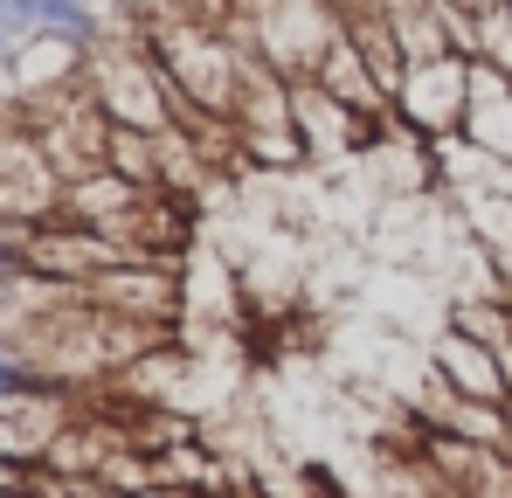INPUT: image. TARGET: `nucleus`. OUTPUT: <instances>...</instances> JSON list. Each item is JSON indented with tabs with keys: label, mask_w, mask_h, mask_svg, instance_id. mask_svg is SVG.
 Returning a JSON list of instances; mask_svg holds the SVG:
<instances>
[{
	"label": "nucleus",
	"mask_w": 512,
	"mask_h": 498,
	"mask_svg": "<svg viewBox=\"0 0 512 498\" xmlns=\"http://www.w3.org/2000/svg\"><path fill=\"white\" fill-rule=\"evenodd\" d=\"M84 83L97 97V111L111 125H125V132H167L173 125V90H167V70H160L146 35H125V42L97 35Z\"/></svg>",
	"instance_id": "f257e3e1"
},
{
	"label": "nucleus",
	"mask_w": 512,
	"mask_h": 498,
	"mask_svg": "<svg viewBox=\"0 0 512 498\" xmlns=\"http://www.w3.org/2000/svg\"><path fill=\"white\" fill-rule=\"evenodd\" d=\"M63 173L28 125H0V229H42L63 215Z\"/></svg>",
	"instance_id": "f03ea898"
},
{
	"label": "nucleus",
	"mask_w": 512,
	"mask_h": 498,
	"mask_svg": "<svg viewBox=\"0 0 512 498\" xmlns=\"http://www.w3.org/2000/svg\"><path fill=\"white\" fill-rule=\"evenodd\" d=\"M84 298L97 312L118 319H153V326H180L187 319V263H153V256H125L104 277H90Z\"/></svg>",
	"instance_id": "7ed1b4c3"
},
{
	"label": "nucleus",
	"mask_w": 512,
	"mask_h": 498,
	"mask_svg": "<svg viewBox=\"0 0 512 498\" xmlns=\"http://www.w3.org/2000/svg\"><path fill=\"white\" fill-rule=\"evenodd\" d=\"M464 111H471V56H423L402 70L395 90V118L416 132V139H457L464 132Z\"/></svg>",
	"instance_id": "20e7f679"
},
{
	"label": "nucleus",
	"mask_w": 512,
	"mask_h": 498,
	"mask_svg": "<svg viewBox=\"0 0 512 498\" xmlns=\"http://www.w3.org/2000/svg\"><path fill=\"white\" fill-rule=\"evenodd\" d=\"M7 256L21 263V270H35V277H63V284H90V277H104L111 263H125V249L111 243L104 229H90V222H42V229H14V243Z\"/></svg>",
	"instance_id": "39448f33"
},
{
	"label": "nucleus",
	"mask_w": 512,
	"mask_h": 498,
	"mask_svg": "<svg viewBox=\"0 0 512 498\" xmlns=\"http://www.w3.org/2000/svg\"><path fill=\"white\" fill-rule=\"evenodd\" d=\"M84 409L77 388H42V381H0V464H42L63 422Z\"/></svg>",
	"instance_id": "423d86ee"
},
{
	"label": "nucleus",
	"mask_w": 512,
	"mask_h": 498,
	"mask_svg": "<svg viewBox=\"0 0 512 498\" xmlns=\"http://www.w3.org/2000/svg\"><path fill=\"white\" fill-rule=\"evenodd\" d=\"M423 367L436 374V381H443V388L471 395V402H512V388H506V360H499V353H492L485 339H471V332H457V326L429 332Z\"/></svg>",
	"instance_id": "0eeeda50"
},
{
	"label": "nucleus",
	"mask_w": 512,
	"mask_h": 498,
	"mask_svg": "<svg viewBox=\"0 0 512 498\" xmlns=\"http://www.w3.org/2000/svg\"><path fill=\"white\" fill-rule=\"evenodd\" d=\"M478 153H499L512 160V77L492 63H471V111H464V132Z\"/></svg>",
	"instance_id": "6e6552de"
},
{
	"label": "nucleus",
	"mask_w": 512,
	"mask_h": 498,
	"mask_svg": "<svg viewBox=\"0 0 512 498\" xmlns=\"http://www.w3.org/2000/svg\"><path fill=\"white\" fill-rule=\"evenodd\" d=\"M312 83H326L346 111H360V118L388 111V97H381V83H374V70H367V56H360L353 35H340V42L326 49V63H319V77H312Z\"/></svg>",
	"instance_id": "1a4fd4ad"
},
{
	"label": "nucleus",
	"mask_w": 512,
	"mask_h": 498,
	"mask_svg": "<svg viewBox=\"0 0 512 498\" xmlns=\"http://www.w3.org/2000/svg\"><path fill=\"white\" fill-rule=\"evenodd\" d=\"M111 173H125L132 187H160V132L111 125Z\"/></svg>",
	"instance_id": "9d476101"
},
{
	"label": "nucleus",
	"mask_w": 512,
	"mask_h": 498,
	"mask_svg": "<svg viewBox=\"0 0 512 498\" xmlns=\"http://www.w3.org/2000/svg\"><path fill=\"white\" fill-rule=\"evenodd\" d=\"M471 63H492V70L512 77V7L506 0L478 14V49H471Z\"/></svg>",
	"instance_id": "9b49d317"
},
{
	"label": "nucleus",
	"mask_w": 512,
	"mask_h": 498,
	"mask_svg": "<svg viewBox=\"0 0 512 498\" xmlns=\"http://www.w3.org/2000/svg\"><path fill=\"white\" fill-rule=\"evenodd\" d=\"M70 498H132V492H118V485H97V478H84V485H70Z\"/></svg>",
	"instance_id": "f8f14e48"
},
{
	"label": "nucleus",
	"mask_w": 512,
	"mask_h": 498,
	"mask_svg": "<svg viewBox=\"0 0 512 498\" xmlns=\"http://www.w3.org/2000/svg\"><path fill=\"white\" fill-rule=\"evenodd\" d=\"M139 498H201V492H167V485H153V492H139Z\"/></svg>",
	"instance_id": "ddd939ff"
},
{
	"label": "nucleus",
	"mask_w": 512,
	"mask_h": 498,
	"mask_svg": "<svg viewBox=\"0 0 512 498\" xmlns=\"http://www.w3.org/2000/svg\"><path fill=\"white\" fill-rule=\"evenodd\" d=\"M236 498H284V492H270V485H256V492H236Z\"/></svg>",
	"instance_id": "4468645a"
},
{
	"label": "nucleus",
	"mask_w": 512,
	"mask_h": 498,
	"mask_svg": "<svg viewBox=\"0 0 512 498\" xmlns=\"http://www.w3.org/2000/svg\"><path fill=\"white\" fill-rule=\"evenodd\" d=\"M0 498H28V485H0Z\"/></svg>",
	"instance_id": "2eb2a0df"
},
{
	"label": "nucleus",
	"mask_w": 512,
	"mask_h": 498,
	"mask_svg": "<svg viewBox=\"0 0 512 498\" xmlns=\"http://www.w3.org/2000/svg\"><path fill=\"white\" fill-rule=\"evenodd\" d=\"M499 360H506V388H512V346H499Z\"/></svg>",
	"instance_id": "dca6fc26"
},
{
	"label": "nucleus",
	"mask_w": 512,
	"mask_h": 498,
	"mask_svg": "<svg viewBox=\"0 0 512 498\" xmlns=\"http://www.w3.org/2000/svg\"><path fill=\"white\" fill-rule=\"evenodd\" d=\"M506 7H512V0H506Z\"/></svg>",
	"instance_id": "f3484780"
}]
</instances>
